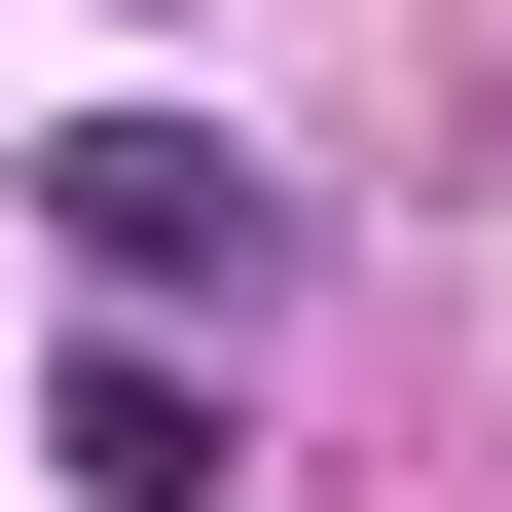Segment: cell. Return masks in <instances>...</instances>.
I'll use <instances>...</instances> for the list:
<instances>
[{
  "instance_id": "obj_1",
  "label": "cell",
  "mask_w": 512,
  "mask_h": 512,
  "mask_svg": "<svg viewBox=\"0 0 512 512\" xmlns=\"http://www.w3.org/2000/svg\"><path fill=\"white\" fill-rule=\"evenodd\" d=\"M37 220H74V256H110V293H147V330H220L256 256H293V183H256V147H220V110H74V147H37Z\"/></svg>"
},
{
  "instance_id": "obj_2",
  "label": "cell",
  "mask_w": 512,
  "mask_h": 512,
  "mask_svg": "<svg viewBox=\"0 0 512 512\" xmlns=\"http://www.w3.org/2000/svg\"><path fill=\"white\" fill-rule=\"evenodd\" d=\"M37 476H74V512H256V403H220V330H110L74 403H37Z\"/></svg>"
}]
</instances>
